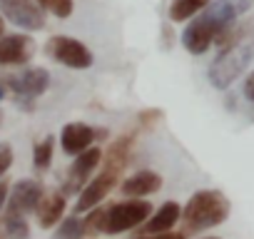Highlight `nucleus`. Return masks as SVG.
<instances>
[{"label": "nucleus", "instance_id": "1", "mask_svg": "<svg viewBox=\"0 0 254 239\" xmlns=\"http://www.w3.org/2000/svg\"><path fill=\"white\" fill-rule=\"evenodd\" d=\"M249 8L247 0H217L204 8L202 15H197L182 33V45L192 55H204L219 38L224 28H229L239 15Z\"/></svg>", "mask_w": 254, "mask_h": 239}, {"label": "nucleus", "instance_id": "2", "mask_svg": "<svg viewBox=\"0 0 254 239\" xmlns=\"http://www.w3.org/2000/svg\"><path fill=\"white\" fill-rule=\"evenodd\" d=\"M132 140H135V135H122L120 140H115V142L110 145L107 155H102L105 162H102L100 175L92 177V179L85 184V189L80 192V197H77V204H75V212H77V214H87V212H92L95 207H100V204L107 199V194L120 184V177H122L127 162H130Z\"/></svg>", "mask_w": 254, "mask_h": 239}, {"label": "nucleus", "instance_id": "3", "mask_svg": "<svg viewBox=\"0 0 254 239\" xmlns=\"http://www.w3.org/2000/svg\"><path fill=\"white\" fill-rule=\"evenodd\" d=\"M152 217V204L145 199H125L115 204H100L82 219L85 234H122Z\"/></svg>", "mask_w": 254, "mask_h": 239}, {"label": "nucleus", "instance_id": "4", "mask_svg": "<svg viewBox=\"0 0 254 239\" xmlns=\"http://www.w3.org/2000/svg\"><path fill=\"white\" fill-rule=\"evenodd\" d=\"M229 199L219 189H199L190 197V202L182 209L185 222V237L192 232H204L212 227H219L229 217Z\"/></svg>", "mask_w": 254, "mask_h": 239}, {"label": "nucleus", "instance_id": "5", "mask_svg": "<svg viewBox=\"0 0 254 239\" xmlns=\"http://www.w3.org/2000/svg\"><path fill=\"white\" fill-rule=\"evenodd\" d=\"M252 58H254V45H252V43H242V45H237V48L222 50V53L214 58V62L209 65V72H207V75H209V82H212L217 90L229 87V85L249 67Z\"/></svg>", "mask_w": 254, "mask_h": 239}, {"label": "nucleus", "instance_id": "6", "mask_svg": "<svg viewBox=\"0 0 254 239\" xmlns=\"http://www.w3.org/2000/svg\"><path fill=\"white\" fill-rule=\"evenodd\" d=\"M48 55L65 65V67H72V70H87L92 67L95 58L90 53V48L85 43H80L77 38H70V35H55L48 40Z\"/></svg>", "mask_w": 254, "mask_h": 239}, {"label": "nucleus", "instance_id": "7", "mask_svg": "<svg viewBox=\"0 0 254 239\" xmlns=\"http://www.w3.org/2000/svg\"><path fill=\"white\" fill-rule=\"evenodd\" d=\"M50 87V72L45 67H28L20 75L0 77V95L13 92L15 100H33Z\"/></svg>", "mask_w": 254, "mask_h": 239}, {"label": "nucleus", "instance_id": "8", "mask_svg": "<svg viewBox=\"0 0 254 239\" xmlns=\"http://www.w3.org/2000/svg\"><path fill=\"white\" fill-rule=\"evenodd\" d=\"M0 15H5L20 30H43L45 28V10L35 0H0Z\"/></svg>", "mask_w": 254, "mask_h": 239}, {"label": "nucleus", "instance_id": "9", "mask_svg": "<svg viewBox=\"0 0 254 239\" xmlns=\"http://www.w3.org/2000/svg\"><path fill=\"white\" fill-rule=\"evenodd\" d=\"M102 162V150L100 147H90L85 150L82 155L75 157V162L70 165L67 175H65V184H63V194H75V192H82L85 184L90 182L92 172L100 167Z\"/></svg>", "mask_w": 254, "mask_h": 239}, {"label": "nucleus", "instance_id": "10", "mask_svg": "<svg viewBox=\"0 0 254 239\" xmlns=\"http://www.w3.org/2000/svg\"><path fill=\"white\" fill-rule=\"evenodd\" d=\"M43 194H45V189L35 179H20V182H15L10 187V194H8L5 214H15V217H25L28 219V214L38 209Z\"/></svg>", "mask_w": 254, "mask_h": 239}, {"label": "nucleus", "instance_id": "11", "mask_svg": "<svg viewBox=\"0 0 254 239\" xmlns=\"http://www.w3.org/2000/svg\"><path fill=\"white\" fill-rule=\"evenodd\" d=\"M35 53V40L23 33L3 35L0 38V67H20L30 62Z\"/></svg>", "mask_w": 254, "mask_h": 239}, {"label": "nucleus", "instance_id": "12", "mask_svg": "<svg viewBox=\"0 0 254 239\" xmlns=\"http://www.w3.org/2000/svg\"><path fill=\"white\" fill-rule=\"evenodd\" d=\"M97 137H105V132L92 130V127L85 125V122H70V125H65L63 132H60V145H63V150H65L67 155H75V157H77V155H82L85 150H90Z\"/></svg>", "mask_w": 254, "mask_h": 239}, {"label": "nucleus", "instance_id": "13", "mask_svg": "<svg viewBox=\"0 0 254 239\" xmlns=\"http://www.w3.org/2000/svg\"><path fill=\"white\" fill-rule=\"evenodd\" d=\"M160 187H162V177L152 170H142V172L120 182V192L127 199H145V197L160 192Z\"/></svg>", "mask_w": 254, "mask_h": 239}, {"label": "nucleus", "instance_id": "14", "mask_svg": "<svg viewBox=\"0 0 254 239\" xmlns=\"http://www.w3.org/2000/svg\"><path fill=\"white\" fill-rule=\"evenodd\" d=\"M180 217H182V209H180V204L177 202H165L145 224H142V234H147V237H157V234H170L172 232V227L180 222Z\"/></svg>", "mask_w": 254, "mask_h": 239}, {"label": "nucleus", "instance_id": "15", "mask_svg": "<svg viewBox=\"0 0 254 239\" xmlns=\"http://www.w3.org/2000/svg\"><path fill=\"white\" fill-rule=\"evenodd\" d=\"M63 214H65V194L63 192H45L38 209H35L38 224L43 229H53L55 224H60Z\"/></svg>", "mask_w": 254, "mask_h": 239}, {"label": "nucleus", "instance_id": "16", "mask_svg": "<svg viewBox=\"0 0 254 239\" xmlns=\"http://www.w3.org/2000/svg\"><path fill=\"white\" fill-rule=\"evenodd\" d=\"M254 33V20H234L229 28H224L217 38L214 45H219L222 50L227 48H237L242 43H249V35Z\"/></svg>", "mask_w": 254, "mask_h": 239}, {"label": "nucleus", "instance_id": "17", "mask_svg": "<svg viewBox=\"0 0 254 239\" xmlns=\"http://www.w3.org/2000/svg\"><path fill=\"white\" fill-rule=\"evenodd\" d=\"M212 0H172L170 3V20L172 23H185L190 18H194L197 13H202L204 8H209Z\"/></svg>", "mask_w": 254, "mask_h": 239}, {"label": "nucleus", "instance_id": "18", "mask_svg": "<svg viewBox=\"0 0 254 239\" xmlns=\"http://www.w3.org/2000/svg\"><path fill=\"white\" fill-rule=\"evenodd\" d=\"M0 229H3L5 239H28L30 237V224L25 217H15V214H5L0 217Z\"/></svg>", "mask_w": 254, "mask_h": 239}, {"label": "nucleus", "instance_id": "19", "mask_svg": "<svg viewBox=\"0 0 254 239\" xmlns=\"http://www.w3.org/2000/svg\"><path fill=\"white\" fill-rule=\"evenodd\" d=\"M53 152H55V137L50 135V137H45L43 142H38L33 147V167L38 172H45L53 162Z\"/></svg>", "mask_w": 254, "mask_h": 239}, {"label": "nucleus", "instance_id": "20", "mask_svg": "<svg viewBox=\"0 0 254 239\" xmlns=\"http://www.w3.org/2000/svg\"><path fill=\"white\" fill-rule=\"evenodd\" d=\"M85 237V227L80 217H67L60 222V229L55 232V239H82Z\"/></svg>", "mask_w": 254, "mask_h": 239}, {"label": "nucleus", "instance_id": "21", "mask_svg": "<svg viewBox=\"0 0 254 239\" xmlns=\"http://www.w3.org/2000/svg\"><path fill=\"white\" fill-rule=\"evenodd\" d=\"M35 3H38L43 10L53 13L55 18H70L72 10H75V3H72V0H35Z\"/></svg>", "mask_w": 254, "mask_h": 239}, {"label": "nucleus", "instance_id": "22", "mask_svg": "<svg viewBox=\"0 0 254 239\" xmlns=\"http://www.w3.org/2000/svg\"><path fill=\"white\" fill-rule=\"evenodd\" d=\"M162 120H165V112L157 110V107H150V110H142V112L137 115V125H140L142 130H150V127L160 125Z\"/></svg>", "mask_w": 254, "mask_h": 239}, {"label": "nucleus", "instance_id": "23", "mask_svg": "<svg viewBox=\"0 0 254 239\" xmlns=\"http://www.w3.org/2000/svg\"><path fill=\"white\" fill-rule=\"evenodd\" d=\"M10 165H13V147L0 142V179H3V175L10 170Z\"/></svg>", "mask_w": 254, "mask_h": 239}, {"label": "nucleus", "instance_id": "24", "mask_svg": "<svg viewBox=\"0 0 254 239\" xmlns=\"http://www.w3.org/2000/svg\"><path fill=\"white\" fill-rule=\"evenodd\" d=\"M8 194H10V182L8 179H0V209H5Z\"/></svg>", "mask_w": 254, "mask_h": 239}, {"label": "nucleus", "instance_id": "25", "mask_svg": "<svg viewBox=\"0 0 254 239\" xmlns=\"http://www.w3.org/2000/svg\"><path fill=\"white\" fill-rule=\"evenodd\" d=\"M135 239H185V232H170V234H157V237H135Z\"/></svg>", "mask_w": 254, "mask_h": 239}, {"label": "nucleus", "instance_id": "26", "mask_svg": "<svg viewBox=\"0 0 254 239\" xmlns=\"http://www.w3.org/2000/svg\"><path fill=\"white\" fill-rule=\"evenodd\" d=\"M244 95L254 102V72H252V75L247 77V82H244Z\"/></svg>", "mask_w": 254, "mask_h": 239}, {"label": "nucleus", "instance_id": "27", "mask_svg": "<svg viewBox=\"0 0 254 239\" xmlns=\"http://www.w3.org/2000/svg\"><path fill=\"white\" fill-rule=\"evenodd\" d=\"M3 30H5V23H3V15H0V38H3V35H5Z\"/></svg>", "mask_w": 254, "mask_h": 239}, {"label": "nucleus", "instance_id": "28", "mask_svg": "<svg viewBox=\"0 0 254 239\" xmlns=\"http://www.w3.org/2000/svg\"><path fill=\"white\" fill-rule=\"evenodd\" d=\"M207 239H219V237H207Z\"/></svg>", "mask_w": 254, "mask_h": 239}, {"label": "nucleus", "instance_id": "29", "mask_svg": "<svg viewBox=\"0 0 254 239\" xmlns=\"http://www.w3.org/2000/svg\"><path fill=\"white\" fill-rule=\"evenodd\" d=\"M0 239H5V237H3V234H0Z\"/></svg>", "mask_w": 254, "mask_h": 239}]
</instances>
